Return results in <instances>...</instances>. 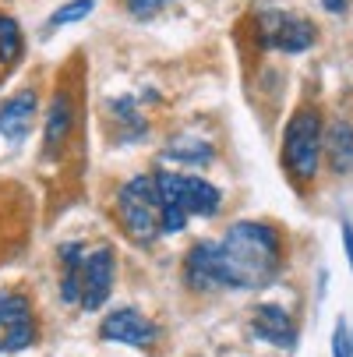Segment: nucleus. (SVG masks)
Instances as JSON below:
<instances>
[{
	"label": "nucleus",
	"mask_w": 353,
	"mask_h": 357,
	"mask_svg": "<svg viewBox=\"0 0 353 357\" xmlns=\"http://www.w3.org/2000/svg\"><path fill=\"white\" fill-rule=\"evenodd\" d=\"M113 290V251L110 248H99L85 259V269H81V297L78 304L85 312H95L103 308L107 297Z\"/></svg>",
	"instance_id": "obj_8"
},
{
	"label": "nucleus",
	"mask_w": 353,
	"mask_h": 357,
	"mask_svg": "<svg viewBox=\"0 0 353 357\" xmlns=\"http://www.w3.org/2000/svg\"><path fill=\"white\" fill-rule=\"evenodd\" d=\"M163 160L180 163V167H205L212 163V145L205 138H194V135H180L163 149Z\"/></svg>",
	"instance_id": "obj_14"
},
{
	"label": "nucleus",
	"mask_w": 353,
	"mask_h": 357,
	"mask_svg": "<svg viewBox=\"0 0 353 357\" xmlns=\"http://www.w3.org/2000/svg\"><path fill=\"white\" fill-rule=\"evenodd\" d=\"M322 149L336 174H353V124L346 117H336L329 131L322 135Z\"/></svg>",
	"instance_id": "obj_12"
},
{
	"label": "nucleus",
	"mask_w": 353,
	"mask_h": 357,
	"mask_svg": "<svg viewBox=\"0 0 353 357\" xmlns=\"http://www.w3.org/2000/svg\"><path fill=\"white\" fill-rule=\"evenodd\" d=\"M332 357H353V336H350L346 322H339L332 333Z\"/></svg>",
	"instance_id": "obj_20"
},
{
	"label": "nucleus",
	"mask_w": 353,
	"mask_h": 357,
	"mask_svg": "<svg viewBox=\"0 0 353 357\" xmlns=\"http://www.w3.org/2000/svg\"><path fill=\"white\" fill-rule=\"evenodd\" d=\"M322 8L332 11V15H339V11H346V0H322Z\"/></svg>",
	"instance_id": "obj_22"
},
{
	"label": "nucleus",
	"mask_w": 353,
	"mask_h": 357,
	"mask_svg": "<svg viewBox=\"0 0 353 357\" xmlns=\"http://www.w3.org/2000/svg\"><path fill=\"white\" fill-rule=\"evenodd\" d=\"M251 333H255L258 340H265V343H272V347H286V350L297 340V326H293V319L279 308V304H262V308H255Z\"/></svg>",
	"instance_id": "obj_10"
},
{
	"label": "nucleus",
	"mask_w": 353,
	"mask_h": 357,
	"mask_svg": "<svg viewBox=\"0 0 353 357\" xmlns=\"http://www.w3.org/2000/svg\"><path fill=\"white\" fill-rule=\"evenodd\" d=\"M36 343V315L25 294L0 290V354H18Z\"/></svg>",
	"instance_id": "obj_6"
},
{
	"label": "nucleus",
	"mask_w": 353,
	"mask_h": 357,
	"mask_svg": "<svg viewBox=\"0 0 353 357\" xmlns=\"http://www.w3.org/2000/svg\"><path fill=\"white\" fill-rule=\"evenodd\" d=\"M36 117V92H18L0 103V135L8 142H22Z\"/></svg>",
	"instance_id": "obj_11"
},
{
	"label": "nucleus",
	"mask_w": 353,
	"mask_h": 357,
	"mask_svg": "<svg viewBox=\"0 0 353 357\" xmlns=\"http://www.w3.org/2000/svg\"><path fill=\"white\" fill-rule=\"evenodd\" d=\"M343 244H346V255H350V269H353V227L343 223Z\"/></svg>",
	"instance_id": "obj_21"
},
{
	"label": "nucleus",
	"mask_w": 353,
	"mask_h": 357,
	"mask_svg": "<svg viewBox=\"0 0 353 357\" xmlns=\"http://www.w3.org/2000/svg\"><path fill=\"white\" fill-rule=\"evenodd\" d=\"M99 336L110 340V343H127V347L148 350L159 340V329H156V322H148L134 308H117V312H110L103 322H99Z\"/></svg>",
	"instance_id": "obj_7"
},
{
	"label": "nucleus",
	"mask_w": 353,
	"mask_h": 357,
	"mask_svg": "<svg viewBox=\"0 0 353 357\" xmlns=\"http://www.w3.org/2000/svg\"><path fill=\"white\" fill-rule=\"evenodd\" d=\"M117 220L124 234L138 244H148L163 234V202L156 191V174L131 177L117 195Z\"/></svg>",
	"instance_id": "obj_3"
},
{
	"label": "nucleus",
	"mask_w": 353,
	"mask_h": 357,
	"mask_svg": "<svg viewBox=\"0 0 353 357\" xmlns=\"http://www.w3.org/2000/svg\"><path fill=\"white\" fill-rule=\"evenodd\" d=\"M322 160V121L315 107H300L283 131V163L293 181H315Z\"/></svg>",
	"instance_id": "obj_4"
},
{
	"label": "nucleus",
	"mask_w": 353,
	"mask_h": 357,
	"mask_svg": "<svg viewBox=\"0 0 353 357\" xmlns=\"http://www.w3.org/2000/svg\"><path fill=\"white\" fill-rule=\"evenodd\" d=\"M22 46H25V39H22L18 22L11 15H0V61H4V64H18Z\"/></svg>",
	"instance_id": "obj_17"
},
{
	"label": "nucleus",
	"mask_w": 353,
	"mask_h": 357,
	"mask_svg": "<svg viewBox=\"0 0 353 357\" xmlns=\"http://www.w3.org/2000/svg\"><path fill=\"white\" fill-rule=\"evenodd\" d=\"M71 121H74L71 99H68V92H57L54 103H49V114H46V152H57L68 142Z\"/></svg>",
	"instance_id": "obj_13"
},
{
	"label": "nucleus",
	"mask_w": 353,
	"mask_h": 357,
	"mask_svg": "<svg viewBox=\"0 0 353 357\" xmlns=\"http://www.w3.org/2000/svg\"><path fill=\"white\" fill-rule=\"evenodd\" d=\"M318 39L315 25L297 18V15H286V11H262L258 15V43L265 50H279V54H304L311 50Z\"/></svg>",
	"instance_id": "obj_5"
},
{
	"label": "nucleus",
	"mask_w": 353,
	"mask_h": 357,
	"mask_svg": "<svg viewBox=\"0 0 353 357\" xmlns=\"http://www.w3.org/2000/svg\"><path fill=\"white\" fill-rule=\"evenodd\" d=\"M110 114H113L117 124L127 128V131H124V142H134V138H141V135L148 131V124H145V117L138 114V107H134V99H131V96L113 99V103H110Z\"/></svg>",
	"instance_id": "obj_16"
},
{
	"label": "nucleus",
	"mask_w": 353,
	"mask_h": 357,
	"mask_svg": "<svg viewBox=\"0 0 353 357\" xmlns=\"http://www.w3.org/2000/svg\"><path fill=\"white\" fill-rule=\"evenodd\" d=\"M156 191L163 202V234H180L187 216H212L219 209V188L191 174L159 170Z\"/></svg>",
	"instance_id": "obj_2"
},
{
	"label": "nucleus",
	"mask_w": 353,
	"mask_h": 357,
	"mask_svg": "<svg viewBox=\"0 0 353 357\" xmlns=\"http://www.w3.org/2000/svg\"><path fill=\"white\" fill-rule=\"evenodd\" d=\"M184 283L191 290H216L219 287V262H216V241L191 244L184 259Z\"/></svg>",
	"instance_id": "obj_9"
},
{
	"label": "nucleus",
	"mask_w": 353,
	"mask_h": 357,
	"mask_svg": "<svg viewBox=\"0 0 353 357\" xmlns=\"http://www.w3.org/2000/svg\"><path fill=\"white\" fill-rule=\"evenodd\" d=\"M61 266H64V287H61V297L68 304H74L81 297V269H85V248L81 244H64L61 248Z\"/></svg>",
	"instance_id": "obj_15"
},
{
	"label": "nucleus",
	"mask_w": 353,
	"mask_h": 357,
	"mask_svg": "<svg viewBox=\"0 0 353 357\" xmlns=\"http://www.w3.org/2000/svg\"><path fill=\"white\" fill-rule=\"evenodd\" d=\"M219 287L258 290L276 280L283 266V244L269 223H233L223 241H216Z\"/></svg>",
	"instance_id": "obj_1"
},
{
	"label": "nucleus",
	"mask_w": 353,
	"mask_h": 357,
	"mask_svg": "<svg viewBox=\"0 0 353 357\" xmlns=\"http://www.w3.org/2000/svg\"><path fill=\"white\" fill-rule=\"evenodd\" d=\"M166 4H173V0H124V8L131 18H152L156 11H163Z\"/></svg>",
	"instance_id": "obj_19"
},
{
	"label": "nucleus",
	"mask_w": 353,
	"mask_h": 357,
	"mask_svg": "<svg viewBox=\"0 0 353 357\" xmlns=\"http://www.w3.org/2000/svg\"><path fill=\"white\" fill-rule=\"evenodd\" d=\"M92 11H95V0H68L64 8H57L54 15L46 18V32L64 29V25H71V22H81V18H88Z\"/></svg>",
	"instance_id": "obj_18"
}]
</instances>
